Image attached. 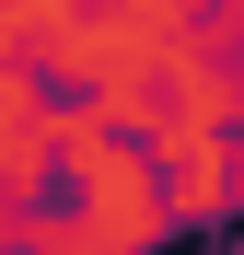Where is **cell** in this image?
I'll return each instance as SVG.
<instances>
[{
	"label": "cell",
	"instance_id": "1",
	"mask_svg": "<svg viewBox=\"0 0 244 255\" xmlns=\"http://www.w3.org/2000/svg\"><path fill=\"white\" fill-rule=\"evenodd\" d=\"M151 255H244V221H198V232H175V244H151Z\"/></svg>",
	"mask_w": 244,
	"mask_h": 255
}]
</instances>
